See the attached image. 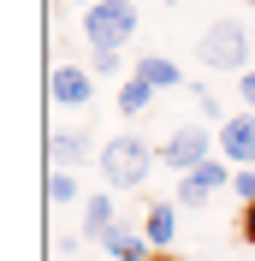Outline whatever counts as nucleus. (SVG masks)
Wrapping results in <instances>:
<instances>
[{
    "label": "nucleus",
    "mask_w": 255,
    "mask_h": 261,
    "mask_svg": "<svg viewBox=\"0 0 255 261\" xmlns=\"http://www.w3.org/2000/svg\"><path fill=\"white\" fill-rule=\"evenodd\" d=\"M214 137H220V161L255 166V113H225L214 125Z\"/></svg>",
    "instance_id": "obj_7"
},
{
    "label": "nucleus",
    "mask_w": 255,
    "mask_h": 261,
    "mask_svg": "<svg viewBox=\"0 0 255 261\" xmlns=\"http://www.w3.org/2000/svg\"><path fill=\"white\" fill-rule=\"evenodd\" d=\"M196 107H202V113H220V101H214V89H208V83H196Z\"/></svg>",
    "instance_id": "obj_19"
},
{
    "label": "nucleus",
    "mask_w": 255,
    "mask_h": 261,
    "mask_svg": "<svg viewBox=\"0 0 255 261\" xmlns=\"http://www.w3.org/2000/svg\"><path fill=\"white\" fill-rule=\"evenodd\" d=\"M137 24H143L137 0H101V6L83 12V36H89V48H119V54H125V42L137 36Z\"/></svg>",
    "instance_id": "obj_3"
},
{
    "label": "nucleus",
    "mask_w": 255,
    "mask_h": 261,
    "mask_svg": "<svg viewBox=\"0 0 255 261\" xmlns=\"http://www.w3.org/2000/svg\"><path fill=\"white\" fill-rule=\"evenodd\" d=\"M42 196H48V208H54V214H65V208H83V202H89V196L78 190V172H48Z\"/></svg>",
    "instance_id": "obj_13"
},
{
    "label": "nucleus",
    "mask_w": 255,
    "mask_h": 261,
    "mask_svg": "<svg viewBox=\"0 0 255 261\" xmlns=\"http://www.w3.org/2000/svg\"><path fill=\"white\" fill-rule=\"evenodd\" d=\"M101 249H107L113 261H155V244L143 238V226H125V220L107 231V244H101Z\"/></svg>",
    "instance_id": "obj_10"
},
{
    "label": "nucleus",
    "mask_w": 255,
    "mask_h": 261,
    "mask_svg": "<svg viewBox=\"0 0 255 261\" xmlns=\"http://www.w3.org/2000/svg\"><path fill=\"white\" fill-rule=\"evenodd\" d=\"M101 178H107V190H137V184H148V172H155V148L143 143V137H113V143H101Z\"/></svg>",
    "instance_id": "obj_1"
},
{
    "label": "nucleus",
    "mask_w": 255,
    "mask_h": 261,
    "mask_svg": "<svg viewBox=\"0 0 255 261\" xmlns=\"http://www.w3.org/2000/svg\"><path fill=\"white\" fill-rule=\"evenodd\" d=\"M131 77H143L148 89L160 95V89H178V83H184V71H178L166 54H148V60H137V71H131Z\"/></svg>",
    "instance_id": "obj_12"
},
{
    "label": "nucleus",
    "mask_w": 255,
    "mask_h": 261,
    "mask_svg": "<svg viewBox=\"0 0 255 261\" xmlns=\"http://www.w3.org/2000/svg\"><path fill=\"white\" fill-rule=\"evenodd\" d=\"M89 130H54L48 137V172H78V161H89Z\"/></svg>",
    "instance_id": "obj_9"
},
{
    "label": "nucleus",
    "mask_w": 255,
    "mask_h": 261,
    "mask_svg": "<svg viewBox=\"0 0 255 261\" xmlns=\"http://www.w3.org/2000/svg\"><path fill=\"white\" fill-rule=\"evenodd\" d=\"M148 107H155V89H148L143 77H125V83H119V113L137 119V113H148Z\"/></svg>",
    "instance_id": "obj_15"
},
{
    "label": "nucleus",
    "mask_w": 255,
    "mask_h": 261,
    "mask_svg": "<svg viewBox=\"0 0 255 261\" xmlns=\"http://www.w3.org/2000/svg\"><path fill=\"white\" fill-rule=\"evenodd\" d=\"M238 101H243V113H255V71L238 77Z\"/></svg>",
    "instance_id": "obj_17"
},
{
    "label": "nucleus",
    "mask_w": 255,
    "mask_h": 261,
    "mask_svg": "<svg viewBox=\"0 0 255 261\" xmlns=\"http://www.w3.org/2000/svg\"><path fill=\"white\" fill-rule=\"evenodd\" d=\"M48 101H54V107H89V101H95V77H89V65L54 60V65H48Z\"/></svg>",
    "instance_id": "obj_6"
},
{
    "label": "nucleus",
    "mask_w": 255,
    "mask_h": 261,
    "mask_svg": "<svg viewBox=\"0 0 255 261\" xmlns=\"http://www.w3.org/2000/svg\"><path fill=\"white\" fill-rule=\"evenodd\" d=\"M143 238L155 244V255H172V244H178V202H148L143 208Z\"/></svg>",
    "instance_id": "obj_8"
},
{
    "label": "nucleus",
    "mask_w": 255,
    "mask_h": 261,
    "mask_svg": "<svg viewBox=\"0 0 255 261\" xmlns=\"http://www.w3.org/2000/svg\"><path fill=\"white\" fill-rule=\"evenodd\" d=\"M232 196H238L243 208L255 202V166H238V178H232Z\"/></svg>",
    "instance_id": "obj_16"
},
{
    "label": "nucleus",
    "mask_w": 255,
    "mask_h": 261,
    "mask_svg": "<svg viewBox=\"0 0 255 261\" xmlns=\"http://www.w3.org/2000/svg\"><path fill=\"white\" fill-rule=\"evenodd\" d=\"M155 261H178V255H155Z\"/></svg>",
    "instance_id": "obj_21"
},
{
    "label": "nucleus",
    "mask_w": 255,
    "mask_h": 261,
    "mask_svg": "<svg viewBox=\"0 0 255 261\" xmlns=\"http://www.w3.org/2000/svg\"><path fill=\"white\" fill-rule=\"evenodd\" d=\"M232 178H238L232 161H202L190 178H178V196H172V202H178V208H202V202H214L220 190H232Z\"/></svg>",
    "instance_id": "obj_5"
},
{
    "label": "nucleus",
    "mask_w": 255,
    "mask_h": 261,
    "mask_svg": "<svg viewBox=\"0 0 255 261\" xmlns=\"http://www.w3.org/2000/svg\"><path fill=\"white\" fill-rule=\"evenodd\" d=\"M214 143H220V137H208V125H178L172 137L160 143V161H166V172L190 178L202 161H214Z\"/></svg>",
    "instance_id": "obj_4"
},
{
    "label": "nucleus",
    "mask_w": 255,
    "mask_h": 261,
    "mask_svg": "<svg viewBox=\"0 0 255 261\" xmlns=\"http://www.w3.org/2000/svg\"><path fill=\"white\" fill-rule=\"evenodd\" d=\"M238 231H243V244L255 249V202H249V208H238Z\"/></svg>",
    "instance_id": "obj_18"
},
{
    "label": "nucleus",
    "mask_w": 255,
    "mask_h": 261,
    "mask_svg": "<svg viewBox=\"0 0 255 261\" xmlns=\"http://www.w3.org/2000/svg\"><path fill=\"white\" fill-rule=\"evenodd\" d=\"M65 6H83V12H89V6H101V0H65Z\"/></svg>",
    "instance_id": "obj_20"
},
{
    "label": "nucleus",
    "mask_w": 255,
    "mask_h": 261,
    "mask_svg": "<svg viewBox=\"0 0 255 261\" xmlns=\"http://www.w3.org/2000/svg\"><path fill=\"white\" fill-rule=\"evenodd\" d=\"M196 60H202L208 71L243 77V71H249V30H243L238 18H214V24L202 30V42H196Z\"/></svg>",
    "instance_id": "obj_2"
},
{
    "label": "nucleus",
    "mask_w": 255,
    "mask_h": 261,
    "mask_svg": "<svg viewBox=\"0 0 255 261\" xmlns=\"http://www.w3.org/2000/svg\"><path fill=\"white\" fill-rule=\"evenodd\" d=\"M131 71H137V65H125V54H119V48H95V54H89V77H113V83H125Z\"/></svg>",
    "instance_id": "obj_14"
},
{
    "label": "nucleus",
    "mask_w": 255,
    "mask_h": 261,
    "mask_svg": "<svg viewBox=\"0 0 255 261\" xmlns=\"http://www.w3.org/2000/svg\"><path fill=\"white\" fill-rule=\"evenodd\" d=\"M119 226V202H113V190L89 196L83 202V238H95V244H107V231Z\"/></svg>",
    "instance_id": "obj_11"
}]
</instances>
